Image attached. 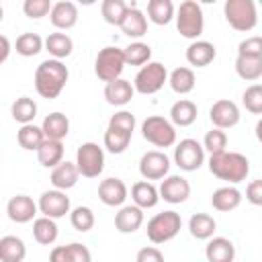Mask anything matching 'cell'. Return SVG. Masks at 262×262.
<instances>
[{
  "instance_id": "cell-44",
  "label": "cell",
  "mask_w": 262,
  "mask_h": 262,
  "mask_svg": "<svg viewBox=\"0 0 262 262\" xmlns=\"http://www.w3.org/2000/svg\"><path fill=\"white\" fill-rule=\"evenodd\" d=\"M203 147H205V151H209V156L227 151V135H225V131L217 129V127L207 131L205 137H203Z\"/></svg>"
},
{
  "instance_id": "cell-25",
  "label": "cell",
  "mask_w": 262,
  "mask_h": 262,
  "mask_svg": "<svg viewBox=\"0 0 262 262\" xmlns=\"http://www.w3.org/2000/svg\"><path fill=\"white\" fill-rule=\"evenodd\" d=\"M123 31V35H127L129 39H141L147 33V16L143 10H139L137 6H129L125 20L119 27Z\"/></svg>"
},
{
  "instance_id": "cell-37",
  "label": "cell",
  "mask_w": 262,
  "mask_h": 262,
  "mask_svg": "<svg viewBox=\"0 0 262 262\" xmlns=\"http://www.w3.org/2000/svg\"><path fill=\"white\" fill-rule=\"evenodd\" d=\"M10 115L16 123L20 125H31L37 117V102L31 96H18L12 106H10Z\"/></svg>"
},
{
  "instance_id": "cell-6",
  "label": "cell",
  "mask_w": 262,
  "mask_h": 262,
  "mask_svg": "<svg viewBox=\"0 0 262 262\" xmlns=\"http://www.w3.org/2000/svg\"><path fill=\"white\" fill-rule=\"evenodd\" d=\"M127 61H125V53L123 49L119 47H102L94 59V74L98 80H102L104 84L113 82V80H119L123 70H125Z\"/></svg>"
},
{
  "instance_id": "cell-28",
  "label": "cell",
  "mask_w": 262,
  "mask_h": 262,
  "mask_svg": "<svg viewBox=\"0 0 262 262\" xmlns=\"http://www.w3.org/2000/svg\"><path fill=\"white\" fill-rule=\"evenodd\" d=\"M41 129H43V133H45L47 139L61 141V139L68 137V133H70V119H68L63 113H59V111L49 113V115L43 119Z\"/></svg>"
},
{
  "instance_id": "cell-45",
  "label": "cell",
  "mask_w": 262,
  "mask_h": 262,
  "mask_svg": "<svg viewBox=\"0 0 262 262\" xmlns=\"http://www.w3.org/2000/svg\"><path fill=\"white\" fill-rule=\"evenodd\" d=\"M242 104L252 115H262V84H250L242 94Z\"/></svg>"
},
{
  "instance_id": "cell-10",
  "label": "cell",
  "mask_w": 262,
  "mask_h": 262,
  "mask_svg": "<svg viewBox=\"0 0 262 262\" xmlns=\"http://www.w3.org/2000/svg\"><path fill=\"white\" fill-rule=\"evenodd\" d=\"M174 164L184 172H194L205 164V147L196 139H180L174 147Z\"/></svg>"
},
{
  "instance_id": "cell-1",
  "label": "cell",
  "mask_w": 262,
  "mask_h": 262,
  "mask_svg": "<svg viewBox=\"0 0 262 262\" xmlns=\"http://www.w3.org/2000/svg\"><path fill=\"white\" fill-rule=\"evenodd\" d=\"M68 78H70V72H68L66 63L49 57V59L41 61L35 70V90L41 98L53 100L63 92Z\"/></svg>"
},
{
  "instance_id": "cell-19",
  "label": "cell",
  "mask_w": 262,
  "mask_h": 262,
  "mask_svg": "<svg viewBox=\"0 0 262 262\" xmlns=\"http://www.w3.org/2000/svg\"><path fill=\"white\" fill-rule=\"evenodd\" d=\"M133 94H135L133 82H129L125 78H119V80H113V82L104 84V100L111 106H125V104H129Z\"/></svg>"
},
{
  "instance_id": "cell-16",
  "label": "cell",
  "mask_w": 262,
  "mask_h": 262,
  "mask_svg": "<svg viewBox=\"0 0 262 262\" xmlns=\"http://www.w3.org/2000/svg\"><path fill=\"white\" fill-rule=\"evenodd\" d=\"M129 190L127 184L121 178H104L98 184V199L106 205V207H123V203L127 201Z\"/></svg>"
},
{
  "instance_id": "cell-41",
  "label": "cell",
  "mask_w": 262,
  "mask_h": 262,
  "mask_svg": "<svg viewBox=\"0 0 262 262\" xmlns=\"http://www.w3.org/2000/svg\"><path fill=\"white\" fill-rule=\"evenodd\" d=\"M129 10V4L123 0H104L100 4V14L108 25L121 27V23L125 20V14Z\"/></svg>"
},
{
  "instance_id": "cell-33",
  "label": "cell",
  "mask_w": 262,
  "mask_h": 262,
  "mask_svg": "<svg viewBox=\"0 0 262 262\" xmlns=\"http://www.w3.org/2000/svg\"><path fill=\"white\" fill-rule=\"evenodd\" d=\"M27 256V246L16 235L0 237V260L2 262H23Z\"/></svg>"
},
{
  "instance_id": "cell-51",
  "label": "cell",
  "mask_w": 262,
  "mask_h": 262,
  "mask_svg": "<svg viewBox=\"0 0 262 262\" xmlns=\"http://www.w3.org/2000/svg\"><path fill=\"white\" fill-rule=\"evenodd\" d=\"M0 43H2V55H0V63H4L8 59V53H10V41L6 35H0Z\"/></svg>"
},
{
  "instance_id": "cell-29",
  "label": "cell",
  "mask_w": 262,
  "mask_h": 262,
  "mask_svg": "<svg viewBox=\"0 0 262 262\" xmlns=\"http://www.w3.org/2000/svg\"><path fill=\"white\" fill-rule=\"evenodd\" d=\"M45 51L53 57V59H63V57H70L72 51H74V41L68 33H49L47 39H45Z\"/></svg>"
},
{
  "instance_id": "cell-22",
  "label": "cell",
  "mask_w": 262,
  "mask_h": 262,
  "mask_svg": "<svg viewBox=\"0 0 262 262\" xmlns=\"http://www.w3.org/2000/svg\"><path fill=\"white\" fill-rule=\"evenodd\" d=\"M217 57V49L211 41H192L186 47V61L194 68H207L209 63H213V59Z\"/></svg>"
},
{
  "instance_id": "cell-38",
  "label": "cell",
  "mask_w": 262,
  "mask_h": 262,
  "mask_svg": "<svg viewBox=\"0 0 262 262\" xmlns=\"http://www.w3.org/2000/svg\"><path fill=\"white\" fill-rule=\"evenodd\" d=\"M235 74L246 82H256L262 78V57H235Z\"/></svg>"
},
{
  "instance_id": "cell-39",
  "label": "cell",
  "mask_w": 262,
  "mask_h": 262,
  "mask_svg": "<svg viewBox=\"0 0 262 262\" xmlns=\"http://www.w3.org/2000/svg\"><path fill=\"white\" fill-rule=\"evenodd\" d=\"M45 49V41L37 33H23L14 41V51L23 57H35Z\"/></svg>"
},
{
  "instance_id": "cell-14",
  "label": "cell",
  "mask_w": 262,
  "mask_h": 262,
  "mask_svg": "<svg viewBox=\"0 0 262 262\" xmlns=\"http://www.w3.org/2000/svg\"><path fill=\"white\" fill-rule=\"evenodd\" d=\"M160 199L170 203V205H180L186 203L190 196V182L180 176V174H170L160 182Z\"/></svg>"
},
{
  "instance_id": "cell-46",
  "label": "cell",
  "mask_w": 262,
  "mask_h": 262,
  "mask_svg": "<svg viewBox=\"0 0 262 262\" xmlns=\"http://www.w3.org/2000/svg\"><path fill=\"white\" fill-rule=\"evenodd\" d=\"M51 8H53V2L51 0H25L23 2L25 16H29L33 20H39V18L51 14Z\"/></svg>"
},
{
  "instance_id": "cell-15",
  "label": "cell",
  "mask_w": 262,
  "mask_h": 262,
  "mask_svg": "<svg viewBox=\"0 0 262 262\" xmlns=\"http://www.w3.org/2000/svg\"><path fill=\"white\" fill-rule=\"evenodd\" d=\"M6 213H8V219L14 223H29L37 219L39 205L29 194H14L6 203Z\"/></svg>"
},
{
  "instance_id": "cell-30",
  "label": "cell",
  "mask_w": 262,
  "mask_h": 262,
  "mask_svg": "<svg viewBox=\"0 0 262 262\" xmlns=\"http://www.w3.org/2000/svg\"><path fill=\"white\" fill-rule=\"evenodd\" d=\"M188 231L194 239H211L213 233L217 231V221L209 213H194L188 219Z\"/></svg>"
},
{
  "instance_id": "cell-42",
  "label": "cell",
  "mask_w": 262,
  "mask_h": 262,
  "mask_svg": "<svg viewBox=\"0 0 262 262\" xmlns=\"http://www.w3.org/2000/svg\"><path fill=\"white\" fill-rule=\"evenodd\" d=\"M131 133H125V131H119L115 127H106L104 131V137H102V143L104 147L111 151V154H123L129 143H131Z\"/></svg>"
},
{
  "instance_id": "cell-34",
  "label": "cell",
  "mask_w": 262,
  "mask_h": 262,
  "mask_svg": "<svg viewBox=\"0 0 262 262\" xmlns=\"http://www.w3.org/2000/svg\"><path fill=\"white\" fill-rule=\"evenodd\" d=\"M57 235H59V229H57L55 219H49V217L41 215V217H37L33 221V237H35L37 244L51 246V244H55Z\"/></svg>"
},
{
  "instance_id": "cell-52",
  "label": "cell",
  "mask_w": 262,
  "mask_h": 262,
  "mask_svg": "<svg viewBox=\"0 0 262 262\" xmlns=\"http://www.w3.org/2000/svg\"><path fill=\"white\" fill-rule=\"evenodd\" d=\"M256 139L260 141V145H262V119H258V123H256Z\"/></svg>"
},
{
  "instance_id": "cell-24",
  "label": "cell",
  "mask_w": 262,
  "mask_h": 262,
  "mask_svg": "<svg viewBox=\"0 0 262 262\" xmlns=\"http://www.w3.org/2000/svg\"><path fill=\"white\" fill-rule=\"evenodd\" d=\"M131 201L139 209H154L160 203V190L149 180H137L131 186Z\"/></svg>"
},
{
  "instance_id": "cell-48",
  "label": "cell",
  "mask_w": 262,
  "mask_h": 262,
  "mask_svg": "<svg viewBox=\"0 0 262 262\" xmlns=\"http://www.w3.org/2000/svg\"><path fill=\"white\" fill-rule=\"evenodd\" d=\"M237 55L262 57V37H260V35H252V37H246L244 41H239V45H237Z\"/></svg>"
},
{
  "instance_id": "cell-13",
  "label": "cell",
  "mask_w": 262,
  "mask_h": 262,
  "mask_svg": "<svg viewBox=\"0 0 262 262\" xmlns=\"http://www.w3.org/2000/svg\"><path fill=\"white\" fill-rule=\"evenodd\" d=\"M209 119H211L213 127H217V129H223V131L225 129H231L242 119L239 106L233 100H229V98H219L209 108Z\"/></svg>"
},
{
  "instance_id": "cell-23",
  "label": "cell",
  "mask_w": 262,
  "mask_h": 262,
  "mask_svg": "<svg viewBox=\"0 0 262 262\" xmlns=\"http://www.w3.org/2000/svg\"><path fill=\"white\" fill-rule=\"evenodd\" d=\"M78 178H80V170L76 166V162H61L59 166H55L51 170V184L53 188L57 190H70L78 184Z\"/></svg>"
},
{
  "instance_id": "cell-27",
  "label": "cell",
  "mask_w": 262,
  "mask_h": 262,
  "mask_svg": "<svg viewBox=\"0 0 262 262\" xmlns=\"http://www.w3.org/2000/svg\"><path fill=\"white\" fill-rule=\"evenodd\" d=\"M196 115L199 108L188 98H180L170 106V121L174 127H190L196 121Z\"/></svg>"
},
{
  "instance_id": "cell-50",
  "label": "cell",
  "mask_w": 262,
  "mask_h": 262,
  "mask_svg": "<svg viewBox=\"0 0 262 262\" xmlns=\"http://www.w3.org/2000/svg\"><path fill=\"white\" fill-rule=\"evenodd\" d=\"M135 262H164V254L156 246H145L137 252Z\"/></svg>"
},
{
  "instance_id": "cell-36",
  "label": "cell",
  "mask_w": 262,
  "mask_h": 262,
  "mask_svg": "<svg viewBox=\"0 0 262 262\" xmlns=\"http://www.w3.org/2000/svg\"><path fill=\"white\" fill-rule=\"evenodd\" d=\"M45 139H47V137H45L43 129L37 127L35 123H31V125H20L18 133H16L18 145H20L23 149H27V151H37V149L43 145Z\"/></svg>"
},
{
  "instance_id": "cell-4",
  "label": "cell",
  "mask_w": 262,
  "mask_h": 262,
  "mask_svg": "<svg viewBox=\"0 0 262 262\" xmlns=\"http://www.w3.org/2000/svg\"><path fill=\"white\" fill-rule=\"evenodd\" d=\"M176 29L184 39L199 41V37L203 35V29H205V16H203V8L196 0L180 2L178 10H176Z\"/></svg>"
},
{
  "instance_id": "cell-7",
  "label": "cell",
  "mask_w": 262,
  "mask_h": 262,
  "mask_svg": "<svg viewBox=\"0 0 262 262\" xmlns=\"http://www.w3.org/2000/svg\"><path fill=\"white\" fill-rule=\"evenodd\" d=\"M141 135L156 147H172L176 143V127L162 115H151L141 123Z\"/></svg>"
},
{
  "instance_id": "cell-11",
  "label": "cell",
  "mask_w": 262,
  "mask_h": 262,
  "mask_svg": "<svg viewBox=\"0 0 262 262\" xmlns=\"http://www.w3.org/2000/svg\"><path fill=\"white\" fill-rule=\"evenodd\" d=\"M170 172V158L160 149H149L139 160V174L143 180H164Z\"/></svg>"
},
{
  "instance_id": "cell-35",
  "label": "cell",
  "mask_w": 262,
  "mask_h": 262,
  "mask_svg": "<svg viewBox=\"0 0 262 262\" xmlns=\"http://www.w3.org/2000/svg\"><path fill=\"white\" fill-rule=\"evenodd\" d=\"M172 18H176V8L172 0H149L147 2V20L154 25H168Z\"/></svg>"
},
{
  "instance_id": "cell-17",
  "label": "cell",
  "mask_w": 262,
  "mask_h": 262,
  "mask_svg": "<svg viewBox=\"0 0 262 262\" xmlns=\"http://www.w3.org/2000/svg\"><path fill=\"white\" fill-rule=\"evenodd\" d=\"M143 209L137 205H123L115 213V229L119 233H135L143 225Z\"/></svg>"
},
{
  "instance_id": "cell-3",
  "label": "cell",
  "mask_w": 262,
  "mask_h": 262,
  "mask_svg": "<svg viewBox=\"0 0 262 262\" xmlns=\"http://www.w3.org/2000/svg\"><path fill=\"white\" fill-rule=\"evenodd\" d=\"M223 16L227 25L239 33H248L258 25V10L254 0H225Z\"/></svg>"
},
{
  "instance_id": "cell-49",
  "label": "cell",
  "mask_w": 262,
  "mask_h": 262,
  "mask_svg": "<svg viewBox=\"0 0 262 262\" xmlns=\"http://www.w3.org/2000/svg\"><path fill=\"white\" fill-rule=\"evenodd\" d=\"M246 201L250 205L262 207V178H256V180L248 182V186H246Z\"/></svg>"
},
{
  "instance_id": "cell-47",
  "label": "cell",
  "mask_w": 262,
  "mask_h": 262,
  "mask_svg": "<svg viewBox=\"0 0 262 262\" xmlns=\"http://www.w3.org/2000/svg\"><path fill=\"white\" fill-rule=\"evenodd\" d=\"M135 115L129 113V111H117L111 119H108V127H115L119 131H125V133H131L135 131Z\"/></svg>"
},
{
  "instance_id": "cell-31",
  "label": "cell",
  "mask_w": 262,
  "mask_h": 262,
  "mask_svg": "<svg viewBox=\"0 0 262 262\" xmlns=\"http://www.w3.org/2000/svg\"><path fill=\"white\" fill-rule=\"evenodd\" d=\"M168 84H170V88H172L176 94H188V92L194 90L196 76H194L192 68L180 66V68H176V70L170 72V76H168Z\"/></svg>"
},
{
  "instance_id": "cell-43",
  "label": "cell",
  "mask_w": 262,
  "mask_h": 262,
  "mask_svg": "<svg viewBox=\"0 0 262 262\" xmlns=\"http://www.w3.org/2000/svg\"><path fill=\"white\" fill-rule=\"evenodd\" d=\"M70 223H72V227H74L76 231L86 233V231H90V229L94 227V223H96L94 211H92L90 207L80 205V207L72 209V213H70Z\"/></svg>"
},
{
  "instance_id": "cell-26",
  "label": "cell",
  "mask_w": 262,
  "mask_h": 262,
  "mask_svg": "<svg viewBox=\"0 0 262 262\" xmlns=\"http://www.w3.org/2000/svg\"><path fill=\"white\" fill-rule=\"evenodd\" d=\"M242 199L244 196H242L239 188H235L233 184H227V186L217 188L211 194V205H213V209H217L221 213H229L242 205Z\"/></svg>"
},
{
  "instance_id": "cell-5",
  "label": "cell",
  "mask_w": 262,
  "mask_h": 262,
  "mask_svg": "<svg viewBox=\"0 0 262 262\" xmlns=\"http://www.w3.org/2000/svg\"><path fill=\"white\" fill-rule=\"evenodd\" d=\"M180 229H182V217H180V213L170 209V211L156 213L147 221L145 233L151 244H166V242L174 239Z\"/></svg>"
},
{
  "instance_id": "cell-21",
  "label": "cell",
  "mask_w": 262,
  "mask_h": 262,
  "mask_svg": "<svg viewBox=\"0 0 262 262\" xmlns=\"http://www.w3.org/2000/svg\"><path fill=\"white\" fill-rule=\"evenodd\" d=\"M205 258H207V262H233L235 246L231 239H227L223 235L211 237L205 246Z\"/></svg>"
},
{
  "instance_id": "cell-9",
  "label": "cell",
  "mask_w": 262,
  "mask_h": 262,
  "mask_svg": "<svg viewBox=\"0 0 262 262\" xmlns=\"http://www.w3.org/2000/svg\"><path fill=\"white\" fill-rule=\"evenodd\" d=\"M76 166L80 170V176L98 178L104 170V149L94 141L82 143L76 149Z\"/></svg>"
},
{
  "instance_id": "cell-2",
  "label": "cell",
  "mask_w": 262,
  "mask_h": 262,
  "mask_svg": "<svg viewBox=\"0 0 262 262\" xmlns=\"http://www.w3.org/2000/svg\"><path fill=\"white\" fill-rule=\"evenodd\" d=\"M209 172L227 184H239L250 174V160L239 151H221L209 156Z\"/></svg>"
},
{
  "instance_id": "cell-40",
  "label": "cell",
  "mask_w": 262,
  "mask_h": 262,
  "mask_svg": "<svg viewBox=\"0 0 262 262\" xmlns=\"http://www.w3.org/2000/svg\"><path fill=\"white\" fill-rule=\"evenodd\" d=\"M123 53H125L127 66H141L143 68L151 59V47L147 43H143V41L129 43L127 47H123Z\"/></svg>"
},
{
  "instance_id": "cell-18",
  "label": "cell",
  "mask_w": 262,
  "mask_h": 262,
  "mask_svg": "<svg viewBox=\"0 0 262 262\" xmlns=\"http://www.w3.org/2000/svg\"><path fill=\"white\" fill-rule=\"evenodd\" d=\"M49 20L57 31H70L78 23V6L70 0H59L53 4Z\"/></svg>"
},
{
  "instance_id": "cell-8",
  "label": "cell",
  "mask_w": 262,
  "mask_h": 262,
  "mask_svg": "<svg viewBox=\"0 0 262 262\" xmlns=\"http://www.w3.org/2000/svg\"><path fill=\"white\" fill-rule=\"evenodd\" d=\"M168 70L164 63L160 61H149L145 63L143 68H139V72L135 74L133 78V88L135 92L143 94V96H149V94H156L158 90L164 88V84L168 82Z\"/></svg>"
},
{
  "instance_id": "cell-32",
  "label": "cell",
  "mask_w": 262,
  "mask_h": 262,
  "mask_svg": "<svg viewBox=\"0 0 262 262\" xmlns=\"http://www.w3.org/2000/svg\"><path fill=\"white\" fill-rule=\"evenodd\" d=\"M37 160L43 168H55L63 162V143L55 139H45L43 145L37 149Z\"/></svg>"
},
{
  "instance_id": "cell-20",
  "label": "cell",
  "mask_w": 262,
  "mask_h": 262,
  "mask_svg": "<svg viewBox=\"0 0 262 262\" xmlns=\"http://www.w3.org/2000/svg\"><path fill=\"white\" fill-rule=\"evenodd\" d=\"M49 262H92V254L84 244L72 242L68 246H55L49 252Z\"/></svg>"
},
{
  "instance_id": "cell-53",
  "label": "cell",
  "mask_w": 262,
  "mask_h": 262,
  "mask_svg": "<svg viewBox=\"0 0 262 262\" xmlns=\"http://www.w3.org/2000/svg\"><path fill=\"white\" fill-rule=\"evenodd\" d=\"M260 4H262V0H260Z\"/></svg>"
},
{
  "instance_id": "cell-12",
  "label": "cell",
  "mask_w": 262,
  "mask_h": 262,
  "mask_svg": "<svg viewBox=\"0 0 262 262\" xmlns=\"http://www.w3.org/2000/svg\"><path fill=\"white\" fill-rule=\"evenodd\" d=\"M39 213L43 217H49V219H61L66 217L68 213H72V205H70V196L63 192V190H45L41 196H39Z\"/></svg>"
}]
</instances>
